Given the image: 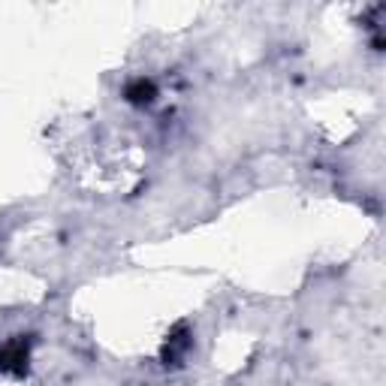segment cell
<instances>
[{"label":"cell","mask_w":386,"mask_h":386,"mask_svg":"<svg viewBox=\"0 0 386 386\" xmlns=\"http://www.w3.org/2000/svg\"><path fill=\"white\" fill-rule=\"evenodd\" d=\"M181 332H185V323H181L175 332H172V338L166 341V347H164V362H166V365H178L181 357H185V350L190 347V341L181 338Z\"/></svg>","instance_id":"2"},{"label":"cell","mask_w":386,"mask_h":386,"mask_svg":"<svg viewBox=\"0 0 386 386\" xmlns=\"http://www.w3.org/2000/svg\"><path fill=\"white\" fill-rule=\"evenodd\" d=\"M124 94H127V100L133 106H151V103H154V97H157V88H154L151 79H136V82L127 85Z\"/></svg>","instance_id":"1"}]
</instances>
